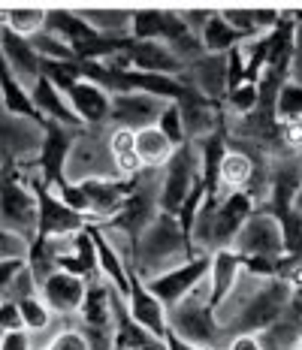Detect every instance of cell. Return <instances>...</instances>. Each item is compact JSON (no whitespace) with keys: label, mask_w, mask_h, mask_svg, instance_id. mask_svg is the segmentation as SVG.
Here are the masks:
<instances>
[{"label":"cell","mask_w":302,"mask_h":350,"mask_svg":"<svg viewBox=\"0 0 302 350\" xmlns=\"http://www.w3.org/2000/svg\"><path fill=\"white\" fill-rule=\"evenodd\" d=\"M190 257H197V251L190 247V239H188L185 227L179 224V217L160 211L136 239L134 272L142 281H151V278H158V275L169 272V269L188 262Z\"/></svg>","instance_id":"1"},{"label":"cell","mask_w":302,"mask_h":350,"mask_svg":"<svg viewBox=\"0 0 302 350\" xmlns=\"http://www.w3.org/2000/svg\"><path fill=\"white\" fill-rule=\"evenodd\" d=\"M169 335L197 350H224L227 332L215 320V302H212V284L203 278L190 293L169 308Z\"/></svg>","instance_id":"2"},{"label":"cell","mask_w":302,"mask_h":350,"mask_svg":"<svg viewBox=\"0 0 302 350\" xmlns=\"http://www.w3.org/2000/svg\"><path fill=\"white\" fill-rule=\"evenodd\" d=\"M203 185V166H200V148L194 142H185L173 151L169 163L160 170V211L164 215L179 217V211L185 208L190 193Z\"/></svg>","instance_id":"3"},{"label":"cell","mask_w":302,"mask_h":350,"mask_svg":"<svg viewBox=\"0 0 302 350\" xmlns=\"http://www.w3.org/2000/svg\"><path fill=\"white\" fill-rule=\"evenodd\" d=\"M94 178H115L112 154H109L106 130L82 127L73 136V145L64 160V181L67 185H82Z\"/></svg>","instance_id":"4"},{"label":"cell","mask_w":302,"mask_h":350,"mask_svg":"<svg viewBox=\"0 0 302 350\" xmlns=\"http://www.w3.org/2000/svg\"><path fill=\"white\" fill-rule=\"evenodd\" d=\"M290 296H293V287L284 278L260 281L257 290L251 293V299H248V305L242 308V314L236 317V323L227 329V338H230V335H242V332L257 335V332L269 329L272 323H278V320L284 317Z\"/></svg>","instance_id":"5"},{"label":"cell","mask_w":302,"mask_h":350,"mask_svg":"<svg viewBox=\"0 0 302 350\" xmlns=\"http://www.w3.org/2000/svg\"><path fill=\"white\" fill-rule=\"evenodd\" d=\"M0 227L31 239L40 232V196L16 178L0 181Z\"/></svg>","instance_id":"6"},{"label":"cell","mask_w":302,"mask_h":350,"mask_svg":"<svg viewBox=\"0 0 302 350\" xmlns=\"http://www.w3.org/2000/svg\"><path fill=\"white\" fill-rule=\"evenodd\" d=\"M233 251L239 254L242 260L248 257H284V230L281 221L269 211L257 208L248 224L239 230L233 242Z\"/></svg>","instance_id":"7"},{"label":"cell","mask_w":302,"mask_h":350,"mask_svg":"<svg viewBox=\"0 0 302 350\" xmlns=\"http://www.w3.org/2000/svg\"><path fill=\"white\" fill-rule=\"evenodd\" d=\"M85 278L67 272V269H51L46 278L40 281V296L46 299V305L55 311L58 320H76L79 311H82L85 293H88Z\"/></svg>","instance_id":"8"},{"label":"cell","mask_w":302,"mask_h":350,"mask_svg":"<svg viewBox=\"0 0 302 350\" xmlns=\"http://www.w3.org/2000/svg\"><path fill=\"white\" fill-rule=\"evenodd\" d=\"M67 100H70V109L76 112V118L82 121V127H91V130L112 127V94L103 85L82 76L67 88Z\"/></svg>","instance_id":"9"},{"label":"cell","mask_w":302,"mask_h":350,"mask_svg":"<svg viewBox=\"0 0 302 350\" xmlns=\"http://www.w3.org/2000/svg\"><path fill=\"white\" fill-rule=\"evenodd\" d=\"M181 82L194 88L197 94H203L205 100L221 106L227 100V94H230V64H227V55H215V52L200 55L194 64L185 67Z\"/></svg>","instance_id":"10"},{"label":"cell","mask_w":302,"mask_h":350,"mask_svg":"<svg viewBox=\"0 0 302 350\" xmlns=\"http://www.w3.org/2000/svg\"><path fill=\"white\" fill-rule=\"evenodd\" d=\"M205 275H209V254H197V257H190L188 262H181V266H175V269H169V272L158 275V278L145 281V287H149L169 311L175 302H181Z\"/></svg>","instance_id":"11"},{"label":"cell","mask_w":302,"mask_h":350,"mask_svg":"<svg viewBox=\"0 0 302 350\" xmlns=\"http://www.w3.org/2000/svg\"><path fill=\"white\" fill-rule=\"evenodd\" d=\"M127 317L136 326H142L149 335H154L158 341L169 338V311L158 296L145 287V281L134 272L130 278V290H127Z\"/></svg>","instance_id":"12"},{"label":"cell","mask_w":302,"mask_h":350,"mask_svg":"<svg viewBox=\"0 0 302 350\" xmlns=\"http://www.w3.org/2000/svg\"><path fill=\"white\" fill-rule=\"evenodd\" d=\"M218 196V193H215ZM257 211V202L245 191H230L224 196H218V208H215V232H212V245L218 247H233L239 230L248 224Z\"/></svg>","instance_id":"13"},{"label":"cell","mask_w":302,"mask_h":350,"mask_svg":"<svg viewBox=\"0 0 302 350\" xmlns=\"http://www.w3.org/2000/svg\"><path fill=\"white\" fill-rule=\"evenodd\" d=\"M166 100H158L142 91H127V94H112V127H127V130H142L154 127L160 115L166 112Z\"/></svg>","instance_id":"14"},{"label":"cell","mask_w":302,"mask_h":350,"mask_svg":"<svg viewBox=\"0 0 302 350\" xmlns=\"http://www.w3.org/2000/svg\"><path fill=\"white\" fill-rule=\"evenodd\" d=\"M0 57H3V67L10 70V76L31 91L42 76V61L36 55V49L31 46V40H21V36L3 31L0 33Z\"/></svg>","instance_id":"15"},{"label":"cell","mask_w":302,"mask_h":350,"mask_svg":"<svg viewBox=\"0 0 302 350\" xmlns=\"http://www.w3.org/2000/svg\"><path fill=\"white\" fill-rule=\"evenodd\" d=\"M34 191L40 196V236L42 239L73 236V232L85 230L88 217L76 215L55 191H49V187H34Z\"/></svg>","instance_id":"16"},{"label":"cell","mask_w":302,"mask_h":350,"mask_svg":"<svg viewBox=\"0 0 302 350\" xmlns=\"http://www.w3.org/2000/svg\"><path fill=\"white\" fill-rule=\"evenodd\" d=\"M245 272V260L233 251V247H218L209 254V284H212V302H221L230 290L236 287V281Z\"/></svg>","instance_id":"17"},{"label":"cell","mask_w":302,"mask_h":350,"mask_svg":"<svg viewBox=\"0 0 302 350\" xmlns=\"http://www.w3.org/2000/svg\"><path fill=\"white\" fill-rule=\"evenodd\" d=\"M76 16L103 40H112V42L130 40L134 10H76Z\"/></svg>","instance_id":"18"},{"label":"cell","mask_w":302,"mask_h":350,"mask_svg":"<svg viewBox=\"0 0 302 350\" xmlns=\"http://www.w3.org/2000/svg\"><path fill=\"white\" fill-rule=\"evenodd\" d=\"M266 163H269V160H266ZM257 166H260V163L251 160L248 154H242V151H236V148H227V154H224V160H221V166H218L215 193L224 196L230 191H245Z\"/></svg>","instance_id":"19"},{"label":"cell","mask_w":302,"mask_h":350,"mask_svg":"<svg viewBox=\"0 0 302 350\" xmlns=\"http://www.w3.org/2000/svg\"><path fill=\"white\" fill-rule=\"evenodd\" d=\"M136 157L139 163H142V170H164L169 163V157H173L175 145L166 139V133L154 124V127H142L136 130Z\"/></svg>","instance_id":"20"},{"label":"cell","mask_w":302,"mask_h":350,"mask_svg":"<svg viewBox=\"0 0 302 350\" xmlns=\"http://www.w3.org/2000/svg\"><path fill=\"white\" fill-rule=\"evenodd\" d=\"M0 25L3 31L21 36V40H34L49 27V10H36V6H6L0 10Z\"/></svg>","instance_id":"21"},{"label":"cell","mask_w":302,"mask_h":350,"mask_svg":"<svg viewBox=\"0 0 302 350\" xmlns=\"http://www.w3.org/2000/svg\"><path fill=\"white\" fill-rule=\"evenodd\" d=\"M18 314H21V329L31 335V338H36V335H46V332L49 335L55 332L58 317H55V311L49 308L46 299H42L40 293L21 299V302H18Z\"/></svg>","instance_id":"22"},{"label":"cell","mask_w":302,"mask_h":350,"mask_svg":"<svg viewBox=\"0 0 302 350\" xmlns=\"http://www.w3.org/2000/svg\"><path fill=\"white\" fill-rule=\"evenodd\" d=\"M200 40H203V49H205V52H215V55H227V52H233L236 46L248 42V40H242V36L236 33L233 27L218 16V10H215V16L209 18V25L203 27Z\"/></svg>","instance_id":"23"},{"label":"cell","mask_w":302,"mask_h":350,"mask_svg":"<svg viewBox=\"0 0 302 350\" xmlns=\"http://www.w3.org/2000/svg\"><path fill=\"white\" fill-rule=\"evenodd\" d=\"M166 10H134L130 21V40L136 42H164Z\"/></svg>","instance_id":"24"},{"label":"cell","mask_w":302,"mask_h":350,"mask_svg":"<svg viewBox=\"0 0 302 350\" xmlns=\"http://www.w3.org/2000/svg\"><path fill=\"white\" fill-rule=\"evenodd\" d=\"M257 338H260V347L263 350H293L297 347V341L302 338V326L290 323V320H278V323H272L269 329L257 332Z\"/></svg>","instance_id":"25"},{"label":"cell","mask_w":302,"mask_h":350,"mask_svg":"<svg viewBox=\"0 0 302 350\" xmlns=\"http://www.w3.org/2000/svg\"><path fill=\"white\" fill-rule=\"evenodd\" d=\"M218 16L224 18L242 40H260L263 36L260 25H257V18H254V10H245V6H224V10H218Z\"/></svg>","instance_id":"26"},{"label":"cell","mask_w":302,"mask_h":350,"mask_svg":"<svg viewBox=\"0 0 302 350\" xmlns=\"http://www.w3.org/2000/svg\"><path fill=\"white\" fill-rule=\"evenodd\" d=\"M42 347L46 350H91V345H88V338H85V332H82V326L79 323L58 326Z\"/></svg>","instance_id":"27"},{"label":"cell","mask_w":302,"mask_h":350,"mask_svg":"<svg viewBox=\"0 0 302 350\" xmlns=\"http://www.w3.org/2000/svg\"><path fill=\"white\" fill-rule=\"evenodd\" d=\"M278 121H297L302 118V85H297L293 79H287L278 91V103H275Z\"/></svg>","instance_id":"28"},{"label":"cell","mask_w":302,"mask_h":350,"mask_svg":"<svg viewBox=\"0 0 302 350\" xmlns=\"http://www.w3.org/2000/svg\"><path fill=\"white\" fill-rule=\"evenodd\" d=\"M31 239L0 227V260H31Z\"/></svg>","instance_id":"29"},{"label":"cell","mask_w":302,"mask_h":350,"mask_svg":"<svg viewBox=\"0 0 302 350\" xmlns=\"http://www.w3.org/2000/svg\"><path fill=\"white\" fill-rule=\"evenodd\" d=\"M158 127L166 133V139L179 148V145H185V124H181V112H179V106L175 103H169L166 106V112L160 115V121H158Z\"/></svg>","instance_id":"30"},{"label":"cell","mask_w":302,"mask_h":350,"mask_svg":"<svg viewBox=\"0 0 302 350\" xmlns=\"http://www.w3.org/2000/svg\"><path fill=\"white\" fill-rule=\"evenodd\" d=\"M21 329V314H18V302L0 299V335L3 332H16Z\"/></svg>","instance_id":"31"},{"label":"cell","mask_w":302,"mask_h":350,"mask_svg":"<svg viewBox=\"0 0 302 350\" xmlns=\"http://www.w3.org/2000/svg\"><path fill=\"white\" fill-rule=\"evenodd\" d=\"M0 350H34V338L25 329L0 335Z\"/></svg>","instance_id":"32"},{"label":"cell","mask_w":302,"mask_h":350,"mask_svg":"<svg viewBox=\"0 0 302 350\" xmlns=\"http://www.w3.org/2000/svg\"><path fill=\"white\" fill-rule=\"evenodd\" d=\"M25 266H27V260H0V296H3V290L10 287L12 281H16V275Z\"/></svg>","instance_id":"33"},{"label":"cell","mask_w":302,"mask_h":350,"mask_svg":"<svg viewBox=\"0 0 302 350\" xmlns=\"http://www.w3.org/2000/svg\"><path fill=\"white\" fill-rule=\"evenodd\" d=\"M290 79L302 85V25L297 21V33H293V61H290Z\"/></svg>","instance_id":"34"},{"label":"cell","mask_w":302,"mask_h":350,"mask_svg":"<svg viewBox=\"0 0 302 350\" xmlns=\"http://www.w3.org/2000/svg\"><path fill=\"white\" fill-rule=\"evenodd\" d=\"M224 350H263V347H260V338H257V335L242 332V335H230Z\"/></svg>","instance_id":"35"},{"label":"cell","mask_w":302,"mask_h":350,"mask_svg":"<svg viewBox=\"0 0 302 350\" xmlns=\"http://www.w3.org/2000/svg\"><path fill=\"white\" fill-rule=\"evenodd\" d=\"M293 350H302V338H299V341H297V347H293Z\"/></svg>","instance_id":"36"},{"label":"cell","mask_w":302,"mask_h":350,"mask_svg":"<svg viewBox=\"0 0 302 350\" xmlns=\"http://www.w3.org/2000/svg\"><path fill=\"white\" fill-rule=\"evenodd\" d=\"M34 350H46V347H34Z\"/></svg>","instance_id":"37"}]
</instances>
